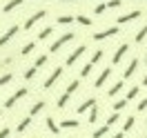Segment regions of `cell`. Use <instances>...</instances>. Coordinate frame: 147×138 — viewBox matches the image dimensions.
I'll return each instance as SVG.
<instances>
[{
  "instance_id": "d590c367",
  "label": "cell",
  "mask_w": 147,
  "mask_h": 138,
  "mask_svg": "<svg viewBox=\"0 0 147 138\" xmlns=\"http://www.w3.org/2000/svg\"><path fill=\"white\" fill-rule=\"evenodd\" d=\"M11 78H13L11 74H5V76H0V87H2V85H7V83H11Z\"/></svg>"
},
{
  "instance_id": "9c48e42d",
  "label": "cell",
  "mask_w": 147,
  "mask_h": 138,
  "mask_svg": "<svg viewBox=\"0 0 147 138\" xmlns=\"http://www.w3.org/2000/svg\"><path fill=\"white\" fill-rule=\"evenodd\" d=\"M136 18H140V11H129V13H125V16H118V25H125V22H131V20H136Z\"/></svg>"
},
{
  "instance_id": "d4e9b609",
  "label": "cell",
  "mask_w": 147,
  "mask_h": 138,
  "mask_svg": "<svg viewBox=\"0 0 147 138\" xmlns=\"http://www.w3.org/2000/svg\"><path fill=\"white\" fill-rule=\"evenodd\" d=\"M134 123H136V118H134V116H129V118L125 120V125H123V134H125V131H129V129L134 127Z\"/></svg>"
},
{
  "instance_id": "83f0119b",
  "label": "cell",
  "mask_w": 147,
  "mask_h": 138,
  "mask_svg": "<svg viewBox=\"0 0 147 138\" xmlns=\"http://www.w3.org/2000/svg\"><path fill=\"white\" fill-rule=\"evenodd\" d=\"M145 38H147V25H145V27H143V29H140V31H138V36H136V42H138V45H140V42H143Z\"/></svg>"
},
{
  "instance_id": "2e32d148",
  "label": "cell",
  "mask_w": 147,
  "mask_h": 138,
  "mask_svg": "<svg viewBox=\"0 0 147 138\" xmlns=\"http://www.w3.org/2000/svg\"><path fill=\"white\" fill-rule=\"evenodd\" d=\"M78 87H80V80H71V83L67 85V89H65V94H67V96H71L74 92H78Z\"/></svg>"
},
{
  "instance_id": "e0dca14e",
  "label": "cell",
  "mask_w": 147,
  "mask_h": 138,
  "mask_svg": "<svg viewBox=\"0 0 147 138\" xmlns=\"http://www.w3.org/2000/svg\"><path fill=\"white\" fill-rule=\"evenodd\" d=\"M45 123H47V129H49L51 134H58V131H60V127L56 125V120H54V118H47Z\"/></svg>"
},
{
  "instance_id": "8d00e7d4",
  "label": "cell",
  "mask_w": 147,
  "mask_h": 138,
  "mask_svg": "<svg viewBox=\"0 0 147 138\" xmlns=\"http://www.w3.org/2000/svg\"><path fill=\"white\" fill-rule=\"evenodd\" d=\"M45 63H47V56H38V58H36V65H34V67L38 69V67H42Z\"/></svg>"
},
{
  "instance_id": "4316f807",
  "label": "cell",
  "mask_w": 147,
  "mask_h": 138,
  "mask_svg": "<svg viewBox=\"0 0 147 138\" xmlns=\"http://www.w3.org/2000/svg\"><path fill=\"white\" fill-rule=\"evenodd\" d=\"M34 49H36V42H27V45L22 47V51H20V54H22V56H27V54H31Z\"/></svg>"
},
{
  "instance_id": "603a6c76",
  "label": "cell",
  "mask_w": 147,
  "mask_h": 138,
  "mask_svg": "<svg viewBox=\"0 0 147 138\" xmlns=\"http://www.w3.org/2000/svg\"><path fill=\"white\" fill-rule=\"evenodd\" d=\"M118 118H120V114H118V111H114L109 118H107V123H105V125H107V127H111V125H116V123H118Z\"/></svg>"
},
{
  "instance_id": "4dcf8cb0",
  "label": "cell",
  "mask_w": 147,
  "mask_h": 138,
  "mask_svg": "<svg viewBox=\"0 0 147 138\" xmlns=\"http://www.w3.org/2000/svg\"><path fill=\"white\" fill-rule=\"evenodd\" d=\"M125 107H127V100H125V98L114 102V111H120V109H125Z\"/></svg>"
},
{
  "instance_id": "836d02e7",
  "label": "cell",
  "mask_w": 147,
  "mask_h": 138,
  "mask_svg": "<svg viewBox=\"0 0 147 138\" xmlns=\"http://www.w3.org/2000/svg\"><path fill=\"white\" fill-rule=\"evenodd\" d=\"M100 58H102V51L98 49V51H94V56H92V60H89V63L96 65V63H100Z\"/></svg>"
},
{
  "instance_id": "ab89813d",
  "label": "cell",
  "mask_w": 147,
  "mask_h": 138,
  "mask_svg": "<svg viewBox=\"0 0 147 138\" xmlns=\"http://www.w3.org/2000/svg\"><path fill=\"white\" fill-rule=\"evenodd\" d=\"M105 9H107V5H98V7H96V13H102Z\"/></svg>"
},
{
  "instance_id": "52a82bcc",
  "label": "cell",
  "mask_w": 147,
  "mask_h": 138,
  "mask_svg": "<svg viewBox=\"0 0 147 138\" xmlns=\"http://www.w3.org/2000/svg\"><path fill=\"white\" fill-rule=\"evenodd\" d=\"M109 76H111V67H107V69H102V71H100V76L96 78V83H94V87H96V89H100L102 85L107 83V78H109Z\"/></svg>"
},
{
  "instance_id": "1f68e13d",
  "label": "cell",
  "mask_w": 147,
  "mask_h": 138,
  "mask_svg": "<svg viewBox=\"0 0 147 138\" xmlns=\"http://www.w3.org/2000/svg\"><path fill=\"white\" fill-rule=\"evenodd\" d=\"M74 16H60V18H58V25H69V22H74Z\"/></svg>"
},
{
  "instance_id": "30bf717a",
  "label": "cell",
  "mask_w": 147,
  "mask_h": 138,
  "mask_svg": "<svg viewBox=\"0 0 147 138\" xmlns=\"http://www.w3.org/2000/svg\"><path fill=\"white\" fill-rule=\"evenodd\" d=\"M42 18H45V11H42V9L36 11L31 18H27V22H25V29H31V27H34V25L38 22V20H42Z\"/></svg>"
},
{
  "instance_id": "7c38bea8",
  "label": "cell",
  "mask_w": 147,
  "mask_h": 138,
  "mask_svg": "<svg viewBox=\"0 0 147 138\" xmlns=\"http://www.w3.org/2000/svg\"><path fill=\"white\" fill-rule=\"evenodd\" d=\"M92 107H96V98H87L85 102H80V107H78V114H85V111H89Z\"/></svg>"
},
{
  "instance_id": "7a4b0ae2",
  "label": "cell",
  "mask_w": 147,
  "mask_h": 138,
  "mask_svg": "<svg viewBox=\"0 0 147 138\" xmlns=\"http://www.w3.org/2000/svg\"><path fill=\"white\" fill-rule=\"evenodd\" d=\"M25 96H27V89L22 87V89H18V92H16V94H11L9 98L5 100V107H7V109H11V107H13V105H16V102H18L20 98H25Z\"/></svg>"
},
{
  "instance_id": "4fadbf2b",
  "label": "cell",
  "mask_w": 147,
  "mask_h": 138,
  "mask_svg": "<svg viewBox=\"0 0 147 138\" xmlns=\"http://www.w3.org/2000/svg\"><path fill=\"white\" fill-rule=\"evenodd\" d=\"M120 89H123V80H118V83L111 85L109 89H107V96H109V98H114V96H118V94H120Z\"/></svg>"
},
{
  "instance_id": "7bdbcfd3",
  "label": "cell",
  "mask_w": 147,
  "mask_h": 138,
  "mask_svg": "<svg viewBox=\"0 0 147 138\" xmlns=\"http://www.w3.org/2000/svg\"><path fill=\"white\" fill-rule=\"evenodd\" d=\"M63 2H76V0H63Z\"/></svg>"
},
{
  "instance_id": "74e56055",
  "label": "cell",
  "mask_w": 147,
  "mask_h": 138,
  "mask_svg": "<svg viewBox=\"0 0 147 138\" xmlns=\"http://www.w3.org/2000/svg\"><path fill=\"white\" fill-rule=\"evenodd\" d=\"M136 109H138V111H145V109H147V98H143V100L138 102V107H136Z\"/></svg>"
},
{
  "instance_id": "6da1fadb",
  "label": "cell",
  "mask_w": 147,
  "mask_h": 138,
  "mask_svg": "<svg viewBox=\"0 0 147 138\" xmlns=\"http://www.w3.org/2000/svg\"><path fill=\"white\" fill-rule=\"evenodd\" d=\"M74 36H76V34H71V31H67V34H63V36L58 38V40H56L54 45L49 47V54H54V51H58V49H60V47L65 45V42H69V40H74Z\"/></svg>"
},
{
  "instance_id": "b9f144b4",
  "label": "cell",
  "mask_w": 147,
  "mask_h": 138,
  "mask_svg": "<svg viewBox=\"0 0 147 138\" xmlns=\"http://www.w3.org/2000/svg\"><path fill=\"white\" fill-rule=\"evenodd\" d=\"M143 85H145V87H147V74H145V78H143Z\"/></svg>"
},
{
  "instance_id": "484cf974",
  "label": "cell",
  "mask_w": 147,
  "mask_h": 138,
  "mask_svg": "<svg viewBox=\"0 0 147 138\" xmlns=\"http://www.w3.org/2000/svg\"><path fill=\"white\" fill-rule=\"evenodd\" d=\"M87 120H89L92 125L98 120V107H92V109H89V118H87Z\"/></svg>"
},
{
  "instance_id": "f546056e",
  "label": "cell",
  "mask_w": 147,
  "mask_h": 138,
  "mask_svg": "<svg viewBox=\"0 0 147 138\" xmlns=\"http://www.w3.org/2000/svg\"><path fill=\"white\" fill-rule=\"evenodd\" d=\"M76 20H78L80 25H85V27H89V25L94 22V20H92V18H87V16H76Z\"/></svg>"
},
{
  "instance_id": "f6af8a7d",
  "label": "cell",
  "mask_w": 147,
  "mask_h": 138,
  "mask_svg": "<svg viewBox=\"0 0 147 138\" xmlns=\"http://www.w3.org/2000/svg\"><path fill=\"white\" fill-rule=\"evenodd\" d=\"M143 138H147V136H143Z\"/></svg>"
},
{
  "instance_id": "d6986e66",
  "label": "cell",
  "mask_w": 147,
  "mask_h": 138,
  "mask_svg": "<svg viewBox=\"0 0 147 138\" xmlns=\"http://www.w3.org/2000/svg\"><path fill=\"white\" fill-rule=\"evenodd\" d=\"M20 5H22V0H9V2H7V5H5L2 9H5L7 13H9L11 9H16V7H20Z\"/></svg>"
},
{
  "instance_id": "ba28073f",
  "label": "cell",
  "mask_w": 147,
  "mask_h": 138,
  "mask_svg": "<svg viewBox=\"0 0 147 138\" xmlns=\"http://www.w3.org/2000/svg\"><path fill=\"white\" fill-rule=\"evenodd\" d=\"M136 67H138V58H131L129 60V65L125 67V71H123V78L127 80V78H131L134 76V71H136Z\"/></svg>"
},
{
  "instance_id": "44dd1931",
  "label": "cell",
  "mask_w": 147,
  "mask_h": 138,
  "mask_svg": "<svg viewBox=\"0 0 147 138\" xmlns=\"http://www.w3.org/2000/svg\"><path fill=\"white\" fill-rule=\"evenodd\" d=\"M107 131H109V127H107V125H102V127H98V129H96V131L92 134V138H102L105 134H107Z\"/></svg>"
},
{
  "instance_id": "cb8c5ba5",
  "label": "cell",
  "mask_w": 147,
  "mask_h": 138,
  "mask_svg": "<svg viewBox=\"0 0 147 138\" xmlns=\"http://www.w3.org/2000/svg\"><path fill=\"white\" fill-rule=\"evenodd\" d=\"M92 69H94V65H92V63H87L83 69H80V78H87V76L92 74Z\"/></svg>"
},
{
  "instance_id": "5bb4252c",
  "label": "cell",
  "mask_w": 147,
  "mask_h": 138,
  "mask_svg": "<svg viewBox=\"0 0 147 138\" xmlns=\"http://www.w3.org/2000/svg\"><path fill=\"white\" fill-rule=\"evenodd\" d=\"M78 125H80V123H78V120H74V118H65L63 123H60V127H63V129H76Z\"/></svg>"
},
{
  "instance_id": "8fae6325",
  "label": "cell",
  "mask_w": 147,
  "mask_h": 138,
  "mask_svg": "<svg viewBox=\"0 0 147 138\" xmlns=\"http://www.w3.org/2000/svg\"><path fill=\"white\" fill-rule=\"evenodd\" d=\"M127 49H129L127 45H120L118 49H116V54H114V58H111V65H118L120 60H123V56L127 54Z\"/></svg>"
},
{
  "instance_id": "e575fe53",
  "label": "cell",
  "mask_w": 147,
  "mask_h": 138,
  "mask_svg": "<svg viewBox=\"0 0 147 138\" xmlns=\"http://www.w3.org/2000/svg\"><path fill=\"white\" fill-rule=\"evenodd\" d=\"M105 5H107L109 9H116V7H120V5H123V0H109V2H105Z\"/></svg>"
},
{
  "instance_id": "ffe728a7",
  "label": "cell",
  "mask_w": 147,
  "mask_h": 138,
  "mask_svg": "<svg viewBox=\"0 0 147 138\" xmlns=\"http://www.w3.org/2000/svg\"><path fill=\"white\" fill-rule=\"evenodd\" d=\"M138 94H140V87H131V89L127 92V96H125V100H127V102H129V100H134Z\"/></svg>"
},
{
  "instance_id": "f1b7e54d",
  "label": "cell",
  "mask_w": 147,
  "mask_h": 138,
  "mask_svg": "<svg viewBox=\"0 0 147 138\" xmlns=\"http://www.w3.org/2000/svg\"><path fill=\"white\" fill-rule=\"evenodd\" d=\"M67 102H69V96H67V94H63V96L58 98V102H56V105H58V109H63V107L67 105Z\"/></svg>"
},
{
  "instance_id": "ac0fdd59",
  "label": "cell",
  "mask_w": 147,
  "mask_h": 138,
  "mask_svg": "<svg viewBox=\"0 0 147 138\" xmlns=\"http://www.w3.org/2000/svg\"><path fill=\"white\" fill-rule=\"evenodd\" d=\"M29 125H31V116H27V118H22V120L18 123V127H16V129H18L20 134H22V131H25V129H27Z\"/></svg>"
},
{
  "instance_id": "8992f818",
  "label": "cell",
  "mask_w": 147,
  "mask_h": 138,
  "mask_svg": "<svg viewBox=\"0 0 147 138\" xmlns=\"http://www.w3.org/2000/svg\"><path fill=\"white\" fill-rule=\"evenodd\" d=\"M16 34H18V25L9 27L7 31H5V34H2V36H0V47H2V45H7V42H9V40H11L13 36H16Z\"/></svg>"
},
{
  "instance_id": "d6a6232c",
  "label": "cell",
  "mask_w": 147,
  "mask_h": 138,
  "mask_svg": "<svg viewBox=\"0 0 147 138\" xmlns=\"http://www.w3.org/2000/svg\"><path fill=\"white\" fill-rule=\"evenodd\" d=\"M36 71H38L36 67H29L27 71H25V80H31V78H34V76H36Z\"/></svg>"
},
{
  "instance_id": "5b68a950",
  "label": "cell",
  "mask_w": 147,
  "mask_h": 138,
  "mask_svg": "<svg viewBox=\"0 0 147 138\" xmlns=\"http://www.w3.org/2000/svg\"><path fill=\"white\" fill-rule=\"evenodd\" d=\"M118 34V27H109V29H102L98 34H94V40H105V38H114Z\"/></svg>"
},
{
  "instance_id": "9a60e30c",
  "label": "cell",
  "mask_w": 147,
  "mask_h": 138,
  "mask_svg": "<svg viewBox=\"0 0 147 138\" xmlns=\"http://www.w3.org/2000/svg\"><path fill=\"white\" fill-rule=\"evenodd\" d=\"M42 109H45V102H42V100L34 102V105H31V109H29V116H36V114H40Z\"/></svg>"
},
{
  "instance_id": "60d3db41",
  "label": "cell",
  "mask_w": 147,
  "mask_h": 138,
  "mask_svg": "<svg viewBox=\"0 0 147 138\" xmlns=\"http://www.w3.org/2000/svg\"><path fill=\"white\" fill-rule=\"evenodd\" d=\"M111 138H125V134H123V131H118V134H114Z\"/></svg>"
},
{
  "instance_id": "bcb514c9",
  "label": "cell",
  "mask_w": 147,
  "mask_h": 138,
  "mask_svg": "<svg viewBox=\"0 0 147 138\" xmlns=\"http://www.w3.org/2000/svg\"><path fill=\"white\" fill-rule=\"evenodd\" d=\"M0 114H2V111H0Z\"/></svg>"
},
{
  "instance_id": "f35d334b",
  "label": "cell",
  "mask_w": 147,
  "mask_h": 138,
  "mask_svg": "<svg viewBox=\"0 0 147 138\" xmlns=\"http://www.w3.org/2000/svg\"><path fill=\"white\" fill-rule=\"evenodd\" d=\"M9 136V127H5V129H0V138H7Z\"/></svg>"
},
{
  "instance_id": "3957f363",
  "label": "cell",
  "mask_w": 147,
  "mask_h": 138,
  "mask_svg": "<svg viewBox=\"0 0 147 138\" xmlns=\"http://www.w3.org/2000/svg\"><path fill=\"white\" fill-rule=\"evenodd\" d=\"M85 49H87V47H85V45L76 47V49H74L71 54L67 56V60H65V65H67V67H69V65H74V63H76V60H78V58H80V56L85 54Z\"/></svg>"
},
{
  "instance_id": "ee69618b",
  "label": "cell",
  "mask_w": 147,
  "mask_h": 138,
  "mask_svg": "<svg viewBox=\"0 0 147 138\" xmlns=\"http://www.w3.org/2000/svg\"><path fill=\"white\" fill-rule=\"evenodd\" d=\"M145 63H147V56H145Z\"/></svg>"
},
{
  "instance_id": "7402d4cb",
  "label": "cell",
  "mask_w": 147,
  "mask_h": 138,
  "mask_svg": "<svg viewBox=\"0 0 147 138\" xmlns=\"http://www.w3.org/2000/svg\"><path fill=\"white\" fill-rule=\"evenodd\" d=\"M51 34H54V29H51V27H45L42 31H40V34H38V40H47V38L51 36Z\"/></svg>"
},
{
  "instance_id": "277c9868",
  "label": "cell",
  "mask_w": 147,
  "mask_h": 138,
  "mask_svg": "<svg viewBox=\"0 0 147 138\" xmlns=\"http://www.w3.org/2000/svg\"><path fill=\"white\" fill-rule=\"evenodd\" d=\"M60 76H63V67H56L54 71H51V74H49V78H47L45 83H42V87H45V89H49V87H51V85H54L56 80H58V78H60Z\"/></svg>"
}]
</instances>
